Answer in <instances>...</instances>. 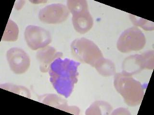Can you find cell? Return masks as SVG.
Segmentation results:
<instances>
[{"label":"cell","instance_id":"6da1fadb","mask_svg":"<svg viewBox=\"0 0 154 115\" xmlns=\"http://www.w3.org/2000/svg\"><path fill=\"white\" fill-rule=\"evenodd\" d=\"M80 62L68 58H59L52 62L49 74L52 85L59 95L69 97L78 82Z\"/></svg>","mask_w":154,"mask_h":115},{"label":"cell","instance_id":"7a4b0ae2","mask_svg":"<svg viewBox=\"0 0 154 115\" xmlns=\"http://www.w3.org/2000/svg\"><path fill=\"white\" fill-rule=\"evenodd\" d=\"M114 85L127 105L135 107L141 104L144 96V88L132 76L122 72L116 73L115 74Z\"/></svg>","mask_w":154,"mask_h":115},{"label":"cell","instance_id":"3957f363","mask_svg":"<svg viewBox=\"0 0 154 115\" xmlns=\"http://www.w3.org/2000/svg\"><path fill=\"white\" fill-rule=\"evenodd\" d=\"M71 52L73 56L78 61L94 67L103 58L100 49L92 41L87 38H77L72 42Z\"/></svg>","mask_w":154,"mask_h":115},{"label":"cell","instance_id":"277c9868","mask_svg":"<svg viewBox=\"0 0 154 115\" xmlns=\"http://www.w3.org/2000/svg\"><path fill=\"white\" fill-rule=\"evenodd\" d=\"M146 44L144 34L139 28L133 26L123 32L118 39L117 47L121 52L128 53L139 51Z\"/></svg>","mask_w":154,"mask_h":115},{"label":"cell","instance_id":"5b68a950","mask_svg":"<svg viewBox=\"0 0 154 115\" xmlns=\"http://www.w3.org/2000/svg\"><path fill=\"white\" fill-rule=\"evenodd\" d=\"M154 67V52L148 50L127 57L123 62L122 72L132 76L144 69H153Z\"/></svg>","mask_w":154,"mask_h":115},{"label":"cell","instance_id":"8992f818","mask_svg":"<svg viewBox=\"0 0 154 115\" xmlns=\"http://www.w3.org/2000/svg\"><path fill=\"white\" fill-rule=\"evenodd\" d=\"M24 37L29 48L33 50L47 47L52 42V37L49 31L37 25L26 26Z\"/></svg>","mask_w":154,"mask_h":115},{"label":"cell","instance_id":"52a82bcc","mask_svg":"<svg viewBox=\"0 0 154 115\" xmlns=\"http://www.w3.org/2000/svg\"><path fill=\"white\" fill-rule=\"evenodd\" d=\"M69 11L65 5L53 4L42 9L38 13V18L45 24H60L66 20Z\"/></svg>","mask_w":154,"mask_h":115},{"label":"cell","instance_id":"ba28073f","mask_svg":"<svg viewBox=\"0 0 154 115\" xmlns=\"http://www.w3.org/2000/svg\"><path fill=\"white\" fill-rule=\"evenodd\" d=\"M6 59L11 71L17 74L27 72L30 65V59L23 49L12 48L6 53Z\"/></svg>","mask_w":154,"mask_h":115},{"label":"cell","instance_id":"9c48e42d","mask_svg":"<svg viewBox=\"0 0 154 115\" xmlns=\"http://www.w3.org/2000/svg\"><path fill=\"white\" fill-rule=\"evenodd\" d=\"M63 56L62 53L58 52L54 48L49 46L39 49L36 53V58L40 65L41 72H48L52 62L56 59L62 57Z\"/></svg>","mask_w":154,"mask_h":115},{"label":"cell","instance_id":"30bf717a","mask_svg":"<svg viewBox=\"0 0 154 115\" xmlns=\"http://www.w3.org/2000/svg\"><path fill=\"white\" fill-rule=\"evenodd\" d=\"M38 101L72 114L79 115L80 109L76 106H69L67 101L55 94H45L38 97Z\"/></svg>","mask_w":154,"mask_h":115},{"label":"cell","instance_id":"8fae6325","mask_svg":"<svg viewBox=\"0 0 154 115\" xmlns=\"http://www.w3.org/2000/svg\"><path fill=\"white\" fill-rule=\"evenodd\" d=\"M72 14V24L77 32L86 33L93 28L94 20L89 10H83Z\"/></svg>","mask_w":154,"mask_h":115},{"label":"cell","instance_id":"7c38bea8","mask_svg":"<svg viewBox=\"0 0 154 115\" xmlns=\"http://www.w3.org/2000/svg\"><path fill=\"white\" fill-rule=\"evenodd\" d=\"M112 106L103 101H97L90 106L86 111V115H109L112 112Z\"/></svg>","mask_w":154,"mask_h":115},{"label":"cell","instance_id":"4fadbf2b","mask_svg":"<svg viewBox=\"0 0 154 115\" xmlns=\"http://www.w3.org/2000/svg\"><path fill=\"white\" fill-rule=\"evenodd\" d=\"M94 68L98 72L103 76H110L116 73L114 63L111 60L104 57L96 64Z\"/></svg>","mask_w":154,"mask_h":115},{"label":"cell","instance_id":"5bb4252c","mask_svg":"<svg viewBox=\"0 0 154 115\" xmlns=\"http://www.w3.org/2000/svg\"><path fill=\"white\" fill-rule=\"evenodd\" d=\"M19 35V28L14 22L9 19L2 36V40L7 42H15Z\"/></svg>","mask_w":154,"mask_h":115},{"label":"cell","instance_id":"9a60e30c","mask_svg":"<svg viewBox=\"0 0 154 115\" xmlns=\"http://www.w3.org/2000/svg\"><path fill=\"white\" fill-rule=\"evenodd\" d=\"M0 87L27 98H30L31 96L30 92L29 89L24 86L15 85L10 83H5L2 84Z\"/></svg>","mask_w":154,"mask_h":115},{"label":"cell","instance_id":"2e32d148","mask_svg":"<svg viewBox=\"0 0 154 115\" xmlns=\"http://www.w3.org/2000/svg\"><path fill=\"white\" fill-rule=\"evenodd\" d=\"M66 5L67 9L72 14L75 12L88 9V3L85 0H69Z\"/></svg>","mask_w":154,"mask_h":115},{"label":"cell","instance_id":"e0dca14e","mask_svg":"<svg viewBox=\"0 0 154 115\" xmlns=\"http://www.w3.org/2000/svg\"><path fill=\"white\" fill-rule=\"evenodd\" d=\"M130 18L133 24L136 26H140L146 31H152L154 29V23L152 22L131 14Z\"/></svg>","mask_w":154,"mask_h":115},{"label":"cell","instance_id":"ac0fdd59","mask_svg":"<svg viewBox=\"0 0 154 115\" xmlns=\"http://www.w3.org/2000/svg\"><path fill=\"white\" fill-rule=\"evenodd\" d=\"M112 115H131L129 110L124 108H119L111 113Z\"/></svg>","mask_w":154,"mask_h":115}]
</instances>
